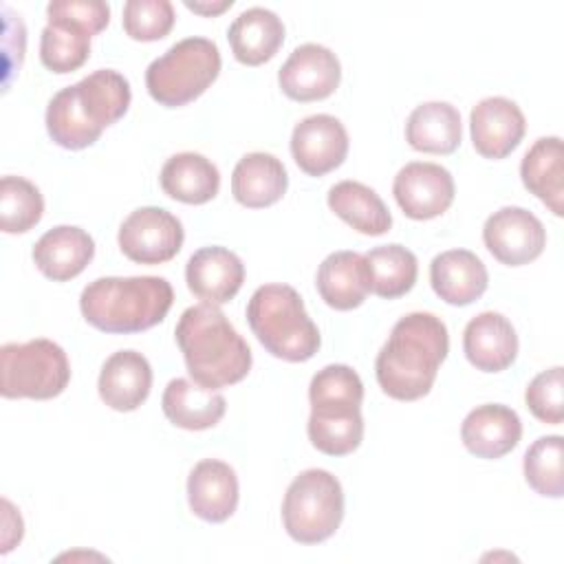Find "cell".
Here are the masks:
<instances>
[{"mask_svg":"<svg viewBox=\"0 0 564 564\" xmlns=\"http://www.w3.org/2000/svg\"><path fill=\"white\" fill-rule=\"evenodd\" d=\"M520 176L524 187L555 216L564 214V165L560 137H540L522 156Z\"/></svg>","mask_w":564,"mask_h":564,"instance_id":"29","label":"cell"},{"mask_svg":"<svg viewBox=\"0 0 564 564\" xmlns=\"http://www.w3.org/2000/svg\"><path fill=\"white\" fill-rule=\"evenodd\" d=\"M522 436V423L516 410L502 403H485L474 408L463 425V445L478 458H502L509 454Z\"/></svg>","mask_w":564,"mask_h":564,"instance_id":"19","label":"cell"},{"mask_svg":"<svg viewBox=\"0 0 564 564\" xmlns=\"http://www.w3.org/2000/svg\"><path fill=\"white\" fill-rule=\"evenodd\" d=\"M315 284L330 308L350 311L361 306L370 293L366 258L357 251H335L326 256L317 269Z\"/></svg>","mask_w":564,"mask_h":564,"instance_id":"24","label":"cell"},{"mask_svg":"<svg viewBox=\"0 0 564 564\" xmlns=\"http://www.w3.org/2000/svg\"><path fill=\"white\" fill-rule=\"evenodd\" d=\"M44 214L40 189L22 176H2L0 181V227L4 234H24L33 229Z\"/></svg>","mask_w":564,"mask_h":564,"instance_id":"33","label":"cell"},{"mask_svg":"<svg viewBox=\"0 0 564 564\" xmlns=\"http://www.w3.org/2000/svg\"><path fill=\"white\" fill-rule=\"evenodd\" d=\"M370 273V291L383 300H397L405 295L419 275L416 256L403 245H381L370 249L366 256Z\"/></svg>","mask_w":564,"mask_h":564,"instance_id":"32","label":"cell"},{"mask_svg":"<svg viewBox=\"0 0 564 564\" xmlns=\"http://www.w3.org/2000/svg\"><path fill=\"white\" fill-rule=\"evenodd\" d=\"M163 192L187 205L209 203L220 189L218 167L198 152H178L161 167Z\"/></svg>","mask_w":564,"mask_h":564,"instance_id":"28","label":"cell"},{"mask_svg":"<svg viewBox=\"0 0 564 564\" xmlns=\"http://www.w3.org/2000/svg\"><path fill=\"white\" fill-rule=\"evenodd\" d=\"M247 322L264 350L284 361H308L322 341L300 293L289 284L258 286L247 304Z\"/></svg>","mask_w":564,"mask_h":564,"instance_id":"6","label":"cell"},{"mask_svg":"<svg viewBox=\"0 0 564 564\" xmlns=\"http://www.w3.org/2000/svg\"><path fill=\"white\" fill-rule=\"evenodd\" d=\"M70 364L51 339L11 341L0 348V392L4 399H53L66 390Z\"/></svg>","mask_w":564,"mask_h":564,"instance_id":"10","label":"cell"},{"mask_svg":"<svg viewBox=\"0 0 564 564\" xmlns=\"http://www.w3.org/2000/svg\"><path fill=\"white\" fill-rule=\"evenodd\" d=\"M187 502L205 522H225L238 507V478L223 460L205 458L187 476Z\"/></svg>","mask_w":564,"mask_h":564,"instance_id":"20","label":"cell"},{"mask_svg":"<svg viewBox=\"0 0 564 564\" xmlns=\"http://www.w3.org/2000/svg\"><path fill=\"white\" fill-rule=\"evenodd\" d=\"M152 368L137 350L112 352L99 372L97 390L101 401L117 412L137 410L150 394Z\"/></svg>","mask_w":564,"mask_h":564,"instance_id":"21","label":"cell"},{"mask_svg":"<svg viewBox=\"0 0 564 564\" xmlns=\"http://www.w3.org/2000/svg\"><path fill=\"white\" fill-rule=\"evenodd\" d=\"M161 408L172 425L198 432L220 423L227 410V401L212 388L176 377L165 386Z\"/></svg>","mask_w":564,"mask_h":564,"instance_id":"25","label":"cell"},{"mask_svg":"<svg viewBox=\"0 0 564 564\" xmlns=\"http://www.w3.org/2000/svg\"><path fill=\"white\" fill-rule=\"evenodd\" d=\"M187 289L207 304L229 302L245 282L242 260L225 247H203L187 260Z\"/></svg>","mask_w":564,"mask_h":564,"instance_id":"18","label":"cell"},{"mask_svg":"<svg viewBox=\"0 0 564 564\" xmlns=\"http://www.w3.org/2000/svg\"><path fill=\"white\" fill-rule=\"evenodd\" d=\"M392 194L408 218L430 220L454 203V178L438 163L412 161L397 172Z\"/></svg>","mask_w":564,"mask_h":564,"instance_id":"13","label":"cell"},{"mask_svg":"<svg viewBox=\"0 0 564 564\" xmlns=\"http://www.w3.org/2000/svg\"><path fill=\"white\" fill-rule=\"evenodd\" d=\"M289 185L286 167L269 152L245 154L231 174L234 198L251 209L269 207L278 203Z\"/></svg>","mask_w":564,"mask_h":564,"instance_id":"26","label":"cell"},{"mask_svg":"<svg viewBox=\"0 0 564 564\" xmlns=\"http://www.w3.org/2000/svg\"><path fill=\"white\" fill-rule=\"evenodd\" d=\"M95 256V240L75 225L48 229L33 247V262L42 275L53 282H66L79 275Z\"/></svg>","mask_w":564,"mask_h":564,"instance_id":"22","label":"cell"},{"mask_svg":"<svg viewBox=\"0 0 564 564\" xmlns=\"http://www.w3.org/2000/svg\"><path fill=\"white\" fill-rule=\"evenodd\" d=\"M311 416L308 441L328 456H346L364 441V383L359 375L344 364H330L317 370L308 386Z\"/></svg>","mask_w":564,"mask_h":564,"instance_id":"5","label":"cell"},{"mask_svg":"<svg viewBox=\"0 0 564 564\" xmlns=\"http://www.w3.org/2000/svg\"><path fill=\"white\" fill-rule=\"evenodd\" d=\"M130 99L128 79L112 68H99L53 95L46 106L48 137L66 150L88 148L126 115Z\"/></svg>","mask_w":564,"mask_h":564,"instance_id":"2","label":"cell"},{"mask_svg":"<svg viewBox=\"0 0 564 564\" xmlns=\"http://www.w3.org/2000/svg\"><path fill=\"white\" fill-rule=\"evenodd\" d=\"M430 284L447 304L467 306L487 291L489 273L474 251L449 249L432 260Z\"/></svg>","mask_w":564,"mask_h":564,"instance_id":"23","label":"cell"},{"mask_svg":"<svg viewBox=\"0 0 564 564\" xmlns=\"http://www.w3.org/2000/svg\"><path fill=\"white\" fill-rule=\"evenodd\" d=\"M227 40L240 64L260 66L280 51L284 42V24L273 11L251 7L231 22Z\"/></svg>","mask_w":564,"mask_h":564,"instance_id":"27","label":"cell"},{"mask_svg":"<svg viewBox=\"0 0 564 564\" xmlns=\"http://www.w3.org/2000/svg\"><path fill=\"white\" fill-rule=\"evenodd\" d=\"M460 112L447 101H425L416 106L405 123L408 143L427 154H452L460 145Z\"/></svg>","mask_w":564,"mask_h":564,"instance_id":"30","label":"cell"},{"mask_svg":"<svg viewBox=\"0 0 564 564\" xmlns=\"http://www.w3.org/2000/svg\"><path fill=\"white\" fill-rule=\"evenodd\" d=\"M189 377L212 390L242 381L251 370V348L216 304L183 311L174 328Z\"/></svg>","mask_w":564,"mask_h":564,"instance_id":"3","label":"cell"},{"mask_svg":"<svg viewBox=\"0 0 564 564\" xmlns=\"http://www.w3.org/2000/svg\"><path fill=\"white\" fill-rule=\"evenodd\" d=\"M447 352L449 335L445 322L434 313H408L392 326L377 355V381L388 397L416 401L432 390Z\"/></svg>","mask_w":564,"mask_h":564,"instance_id":"1","label":"cell"},{"mask_svg":"<svg viewBox=\"0 0 564 564\" xmlns=\"http://www.w3.org/2000/svg\"><path fill=\"white\" fill-rule=\"evenodd\" d=\"M564 441L560 434L540 436L524 454V478L529 487L546 498H562L564 474H562Z\"/></svg>","mask_w":564,"mask_h":564,"instance_id":"34","label":"cell"},{"mask_svg":"<svg viewBox=\"0 0 564 564\" xmlns=\"http://www.w3.org/2000/svg\"><path fill=\"white\" fill-rule=\"evenodd\" d=\"M234 2L231 0H225V2H218V4H200V2H185L187 9L196 11V13H203V15H214V13H220L225 9H229Z\"/></svg>","mask_w":564,"mask_h":564,"instance_id":"37","label":"cell"},{"mask_svg":"<svg viewBox=\"0 0 564 564\" xmlns=\"http://www.w3.org/2000/svg\"><path fill=\"white\" fill-rule=\"evenodd\" d=\"M463 350L476 370L502 372L518 357L516 328L502 313L482 311L467 322Z\"/></svg>","mask_w":564,"mask_h":564,"instance_id":"17","label":"cell"},{"mask_svg":"<svg viewBox=\"0 0 564 564\" xmlns=\"http://www.w3.org/2000/svg\"><path fill=\"white\" fill-rule=\"evenodd\" d=\"M527 130L520 106L507 97H485L469 115V132L476 152L485 159H505L522 141Z\"/></svg>","mask_w":564,"mask_h":564,"instance_id":"16","label":"cell"},{"mask_svg":"<svg viewBox=\"0 0 564 564\" xmlns=\"http://www.w3.org/2000/svg\"><path fill=\"white\" fill-rule=\"evenodd\" d=\"M328 207L346 225L366 236H381L392 227V216L381 196L359 181L335 183L328 189Z\"/></svg>","mask_w":564,"mask_h":564,"instance_id":"31","label":"cell"},{"mask_svg":"<svg viewBox=\"0 0 564 564\" xmlns=\"http://www.w3.org/2000/svg\"><path fill=\"white\" fill-rule=\"evenodd\" d=\"M121 20L132 40L156 42L172 31L176 15L170 0H128Z\"/></svg>","mask_w":564,"mask_h":564,"instance_id":"35","label":"cell"},{"mask_svg":"<svg viewBox=\"0 0 564 564\" xmlns=\"http://www.w3.org/2000/svg\"><path fill=\"white\" fill-rule=\"evenodd\" d=\"M181 220L163 207H139L119 227V249L139 264L172 260L183 247Z\"/></svg>","mask_w":564,"mask_h":564,"instance_id":"11","label":"cell"},{"mask_svg":"<svg viewBox=\"0 0 564 564\" xmlns=\"http://www.w3.org/2000/svg\"><path fill=\"white\" fill-rule=\"evenodd\" d=\"M291 154L308 176H324L339 167L348 154V132L333 115H311L295 123Z\"/></svg>","mask_w":564,"mask_h":564,"instance_id":"15","label":"cell"},{"mask_svg":"<svg viewBox=\"0 0 564 564\" xmlns=\"http://www.w3.org/2000/svg\"><path fill=\"white\" fill-rule=\"evenodd\" d=\"M220 73V51L207 37H185L170 46L145 70V88L165 108L200 97Z\"/></svg>","mask_w":564,"mask_h":564,"instance_id":"7","label":"cell"},{"mask_svg":"<svg viewBox=\"0 0 564 564\" xmlns=\"http://www.w3.org/2000/svg\"><path fill=\"white\" fill-rule=\"evenodd\" d=\"M40 37V59L57 75L73 73L90 55V37L110 22V7L101 0H53Z\"/></svg>","mask_w":564,"mask_h":564,"instance_id":"8","label":"cell"},{"mask_svg":"<svg viewBox=\"0 0 564 564\" xmlns=\"http://www.w3.org/2000/svg\"><path fill=\"white\" fill-rule=\"evenodd\" d=\"M341 79L337 55L322 44H302L293 48L278 73L282 93L293 101H319L335 93Z\"/></svg>","mask_w":564,"mask_h":564,"instance_id":"14","label":"cell"},{"mask_svg":"<svg viewBox=\"0 0 564 564\" xmlns=\"http://www.w3.org/2000/svg\"><path fill=\"white\" fill-rule=\"evenodd\" d=\"M482 240L498 262L507 267H522L544 251L546 229L529 209L502 207L485 220Z\"/></svg>","mask_w":564,"mask_h":564,"instance_id":"12","label":"cell"},{"mask_svg":"<svg viewBox=\"0 0 564 564\" xmlns=\"http://www.w3.org/2000/svg\"><path fill=\"white\" fill-rule=\"evenodd\" d=\"M172 302V284L159 275L97 278L79 295L84 319L97 330L117 335L156 326L165 319Z\"/></svg>","mask_w":564,"mask_h":564,"instance_id":"4","label":"cell"},{"mask_svg":"<svg viewBox=\"0 0 564 564\" xmlns=\"http://www.w3.org/2000/svg\"><path fill=\"white\" fill-rule=\"evenodd\" d=\"M562 386H564V370L562 366H553L531 379L524 392L527 408L535 419L549 425H560L564 419V403H562Z\"/></svg>","mask_w":564,"mask_h":564,"instance_id":"36","label":"cell"},{"mask_svg":"<svg viewBox=\"0 0 564 564\" xmlns=\"http://www.w3.org/2000/svg\"><path fill=\"white\" fill-rule=\"evenodd\" d=\"M344 520L341 482L326 469H304L289 485L282 500L286 533L300 544L328 540Z\"/></svg>","mask_w":564,"mask_h":564,"instance_id":"9","label":"cell"}]
</instances>
